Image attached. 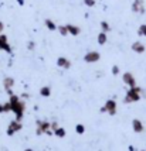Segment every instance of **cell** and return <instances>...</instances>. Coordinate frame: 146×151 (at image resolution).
I'll use <instances>...</instances> for the list:
<instances>
[{
    "label": "cell",
    "mask_w": 146,
    "mask_h": 151,
    "mask_svg": "<svg viewBox=\"0 0 146 151\" xmlns=\"http://www.w3.org/2000/svg\"><path fill=\"white\" fill-rule=\"evenodd\" d=\"M9 103H10V109L12 112L14 113L16 116V120H23V116H24V112H26V103L21 100L17 95H10L9 98Z\"/></svg>",
    "instance_id": "cell-1"
},
{
    "label": "cell",
    "mask_w": 146,
    "mask_h": 151,
    "mask_svg": "<svg viewBox=\"0 0 146 151\" xmlns=\"http://www.w3.org/2000/svg\"><path fill=\"white\" fill-rule=\"evenodd\" d=\"M140 98H142V88L133 86V88L128 89L125 98H123V102L125 103H135V102H139Z\"/></svg>",
    "instance_id": "cell-2"
},
{
    "label": "cell",
    "mask_w": 146,
    "mask_h": 151,
    "mask_svg": "<svg viewBox=\"0 0 146 151\" xmlns=\"http://www.w3.org/2000/svg\"><path fill=\"white\" fill-rule=\"evenodd\" d=\"M36 134L37 136H41V134L51 136V134H54L51 132V122H48V120H37L36 122Z\"/></svg>",
    "instance_id": "cell-3"
},
{
    "label": "cell",
    "mask_w": 146,
    "mask_h": 151,
    "mask_svg": "<svg viewBox=\"0 0 146 151\" xmlns=\"http://www.w3.org/2000/svg\"><path fill=\"white\" fill-rule=\"evenodd\" d=\"M116 109H118L116 100L115 99H108L104 103V106L101 107V113H108L109 116H115L116 114Z\"/></svg>",
    "instance_id": "cell-4"
},
{
    "label": "cell",
    "mask_w": 146,
    "mask_h": 151,
    "mask_svg": "<svg viewBox=\"0 0 146 151\" xmlns=\"http://www.w3.org/2000/svg\"><path fill=\"white\" fill-rule=\"evenodd\" d=\"M21 129H23V123H21L20 120H12L10 123H9V126H7V130H6V134L7 136H13V134H16V133L21 132Z\"/></svg>",
    "instance_id": "cell-5"
},
{
    "label": "cell",
    "mask_w": 146,
    "mask_h": 151,
    "mask_svg": "<svg viewBox=\"0 0 146 151\" xmlns=\"http://www.w3.org/2000/svg\"><path fill=\"white\" fill-rule=\"evenodd\" d=\"M101 59V54L98 51H88V52L84 55V61L86 64H95Z\"/></svg>",
    "instance_id": "cell-6"
},
{
    "label": "cell",
    "mask_w": 146,
    "mask_h": 151,
    "mask_svg": "<svg viewBox=\"0 0 146 151\" xmlns=\"http://www.w3.org/2000/svg\"><path fill=\"white\" fill-rule=\"evenodd\" d=\"M131 10H132L133 13L145 14L146 9H145V3H143V0H133L132 6H131Z\"/></svg>",
    "instance_id": "cell-7"
},
{
    "label": "cell",
    "mask_w": 146,
    "mask_h": 151,
    "mask_svg": "<svg viewBox=\"0 0 146 151\" xmlns=\"http://www.w3.org/2000/svg\"><path fill=\"white\" fill-rule=\"evenodd\" d=\"M0 50H1V51H4V52H7V54H12V52H13L12 45L9 44L7 35H4L3 33L0 34Z\"/></svg>",
    "instance_id": "cell-8"
},
{
    "label": "cell",
    "mask_w": 146,
    "mask_h": 151,
    "mask_svg": "<svg viewBox=\"0 0 146 151\" xmlns=\"http://www.w3.org/2000/svg\"><path fill=\"white\" fill-rule=\"evenodd\" d=\"M122 81H123V83L126 86H129V88H133V86H138L136 85V79L133 76L132 72H125L122 75Z\"/></svg>",
    "instance_id": "cell-9"
},
{
    "label": "cell",
    "mask_w": 146,
    "mask_h": 151,
    "mask_svg": "<svg viewBox=\"0 0 146 151\" xmlns=\"http://www.w3.org/2000/svg\"><path fill=\"white\" fill-rule=\"evenodd\" d=\"M57 66L61 69H70L71 68V61L65 57H58L57 58Z\"/></svg>",
    "instance_id": "cell-10"
},
{
    "label": "cell",
    "mask_w": 146,
    "mask_h": 151,
    "mask_svg": "<svg viewBox=\"0 0 146 151\" xmlns=\"http://www.w3.org/2000/svg\"><path fill=\"white\" fill-rule=\"evenodd\" d=\"M131 48H132L133 52H136V54H143L146 51L145 44H143V42H140V41H135V42H132Z\"/></svg>",
    "instance_id": "cell-11"
},
{
    "label": "cell",
    "mask_w": 146,
    "mask_h": 151,
    "mask_svg": "<svg viewBox=\"0 0 146 151\" xmlns=\"http://www.w3.org/2000/svg\"><path fill=\"white\" fill-rule=\"evenodd\" d=\"M132 129L135 133H143L145 132V126L139 119H133L132 120Z\"/></svg>",
    "instance_id": "cell-12"
},
{
    "label": "cell",
    "mask_w": 146,
    "mask_h": 151,
    "mask_svg": "<svg viewBox=\"0 0 146 151\" xmlns=\"http://www.w3.org/2000/svg\"><path fill=\"white\" fill-rule=\"evenodd\" d=\"M65 26H67V30H68V34H70V35L77 37V35L81 34V28L78 26H75V24H65Z\"/></svg>",
    "instance_id": "cell-13"
},
{
    "label": "cell",
    "mask_w": 146,
    "mask_h": 151,
    "mask_svg": "<svg viewBox=\"0 0 146 151\" xmlns=\"http://www.w3.org/2000/svg\"><path fill=\"white\" fill-rule=\"evenodd\" d=\"M14 83H16V81H14L12 76H6V78L3 79V88L7 91H12V88L14 86Z\"/></svg>",
    "instance_id": "cell-14"
},
{
    "label": "cell",
    "mask_w": 146,
    "mask_h": 151,
    "mask_svg": "<svg viewBox=\"0 0 146 151\" xmlns=\"http://www.w3.org/2000/svg\"><path fill=\"white\" fill-rule=\"evenodd\" d=\"M38 93H40L41 98H50L51 96V86H41Z\"/></svg>",
    "instance_id": "cell-15"
},
{
    "label": "cell",
    "mask_w": 146,
    "mask_h": 151,
    "mask_svg": "<svg viewBox=\"0 0 146 151\" xmlns=\"http://www.w3.org/2000/svg\"><path fill=\"white\" fill-rule=\"evenodd\" d=\"M44 24H46L47 30H50V31H57V28H58V26H57V24H55L51 19H46Z\"/></svg>",
    "instance_id": "cell-16"
},
{
    "label": "cell",
    "mask_w": 146,
    "mask_h": 151,
    "mask_svg": "<svg viewBox=\"0 0 146 151\" xmlns=\"http://www.w3.org/2000/svg\"><path fill=\"white\" fill-rule=\"evenodd\" d=\"M97 41H98V44H100V45H104V44H106V41H108V35H106V33L101 31V33L97 35Z\"/></svg>",
    "instance_id": "cell-17"
},
{
    "label": "cell",
    "mask_w": 146,
    "mask_h": 151,
    "mask_svg": "<svg viewBox=\"0 0 146 151\" xmlns=\"http://www.w3.org/2000/svg\"><path fill=\"white\" fill-rule=\"evenodd\" d=\"M12 112V109H10V103L6 102V103H0V114H4V113H9Z\"/></svg>",
    "instance_id": "cell-18"
},
{
    "label": "cell",
    "mask_w": 146,
    "mask_h": 151,
    "mask_svg": "<svg viewBox=\"0 0 146 151\" xmlns=\"http://www.w3.org/2000/svg\"><path fill=\"white\" fill-rule=\"evenodd\" d=\"M65 134H67L65 129H62V127H58V129L54 132V136H57L58 138H64L65 137Z\"/></svg>",
    "instance_id": "cell-19"
},
{
    "label": "cell",
    "mask_w": 146,
    "mask_h": 151,
    "mask_svg": "<svg viewBox=\"0 0 146 151\" xmlns=\"http://www.w3.org/2000/svg\"><path fill=\"white\" fill-rule=\"evenodd\" d=\"M101 31H104V33H109L111 31V26H109V23L108 21H101Z\"/></svg>",
    "instance_id": "cell-20"
},
{
    "label": "cell",
    "mask_w": 146,
    "mask_h": 151,
    "mask_svg": "<svg viewBox=\"0 0 146 151\" xmlns=\"http://www.w3.org/2000/svg\"><path fill=\"white\" fill-rule=\"evenodd\" d=\"M75 133L77 134H84L85 133V126L78 123V124H75Z\"/></svg>",
    "instance_id": "cell-21"
},
{
    "label": "cell",
    "mask_w": 146,
    "mask_h": 151,
    "mask_svg": "<svg viewBox=\"0 0 146 151\" xmlns=\"http://www.w3.org/2000/svg\"><path fill=\"white\" fill-rule=\"evenodd\" d=\"M138 35L139 37H146V24H140L138 28Z\"/></svg>",
    "instance_id": "cell-22"
},
{
    "label": "cell",
    "mask_w": 146,
    "mask_h": 151,
    "mask_svg": "<svg viewBox=\"0 0 146 151\" xmlns=\"http://www.w3.org/2000/svg\"><path fill=\"white\" fill-rule=\"evenodd\" d=\"M58 33L62 35V37H65V35H68V30H67V26H58Z\"/></svg>",
    "instance_id": "cell-23"
},
{
    "label": "cell",
    "mask_w": 146,
    "mask_h": 151,
    "mask_svg": "<svg viewBox=\"0 0 146 151\" xmlns=\"http://www.w3.org/2000/svg\"><path fill=\"white\" fill-rule=\"evenodd\" d=\"M111 71H112V75H115V76H116V75H119V73H121V68L118 65H113Z\"/></svg>",
    "instance_id": "cell-24"
},
{
    "label": "cell",
    "mask_w": 146,
    "mask_h": 151,
    "mask_svg": "<svg viewBox=\"0 0 146 151\" xmlns=\"http://www.w3.org/2000/svg\"><path fill=\"white\" fill-rule=\"evenodd\" d=\"M82 1H84V4H85L86 7H94L95 3H97L95 0H82Z\"/></svg>",
    "instance_id": "cell-25"
},
{
    "label": "cell",
    "mask_w": 146,
    "mask_h": 151,
    "mask_svg": "<svg viewBox=\"0 0 146 151\" xmlns=\"http://www.w3.org/2000/svg\"><path fill=\"white\" fill-rule=\"evenodd\" d=\"M58 127H60V126H58V123H57L55 120H53V122H51V132L54 133L57 129H58Z\"/></svg>",
    "instance_id": "cell-26"
},
{
    "label": "cell",
    "mask_w": 146,
    "mask_h": 151,
    "mask_svg": "<svg viewBox=\"0 0 146 151\" xmlns=\"http://www.w3.org/2000/svg\"><path fill=\"white\" fill-rule=\"evenodd\" d=\"M34 47H36V42H34V41H28V44H27V48H28L30 51H33Z\"/></svg>",
    "instance_id": "cell-27"
},
{
    "label": "cell",
    "mask_w": 146,
    "mask_h": 151,
    "mask_svg": "<svg viewBox=\"0 0 146 151\" xmlns=\"http://www.w3.org/2000/svg\"><path fill=\"white\" fill-rule=\"evenodd\" d=\"M19 6H24V0H16Z\"/></svg>",
    "instance_id": "cell-28"
},
{
    "label": "cell",
    "mask_w": 146,
    "mask_h": 151,
    "mask_svg": "<svg viewBox=\"0 0 146 151\" xmlns=\"http://www.w3.org/2000/svg\"><path fill=\"white\" fill-rule=\"evenodd\" d=\"M3 30H4V24H3V21H0V34H1Z\"/></svg>",
    "instance_id": "cell-29"
},
{
    "label": "cell",
    "mask_w": 146,
    "mask_h": 151,
    "mask_svg": "<svg viewBox=\"0 0 146 151\" xmlns=\"http://www.w3.org/2000/svg\"><path fill=\"white\" fill-rule=\"evenodd\" d=\"M21 98H24V99H28V98H30V95H28V93H23V95H21Z\"/></svg>",
    "instance_id": "cell-30"
},
{
    "label": "cell",
    "mask_w": 146,
    "mask_h": 151,
    "mask_svg": "<svg viewBox=\"0 0 146 151\" xmlns=\"http://www.w3.org/2000/svg\"><path fill=\"white\" fill-rule=\"evenodd\" d=\"M128 150H129V151H135V147H133V145H129V147H128Z\"/></svg>",
    "instance_id": "cell-31"
},
{
    "label": "cell",
    "mask_w": 146,
    "mask_h": 151,
    "mask_svg": "<svg viewBox=\"0 0 146 151\" xmlns=\"http://www.w3.org/2000/svg\"><path fill=\"white\" fill-rule=\"evenodd\" d=\"M24 151H34V150H33V148H26Z\"/></svg>",
    "instance_id": "cell-32"
},
{
    "label": "cell",
    "mask_w": 146,
    "mask_h": 151,
    "mask_svg": "<svg viewBox=\"0 0 146 151\" xmlns=\"http://www.w3.org/2000/svg\"><path fill=\"white\" fill-rule=\"evenodd\" d=\"M140 151H146V150H140Z\"/></svg>",
    "instance_id": "cell-33"
}]
</instances>
